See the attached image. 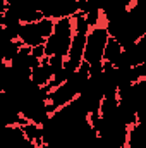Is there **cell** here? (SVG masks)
<instances>
[{
	"label": "cell",
	"mask_w": 146,
	"mask_h": 148,
	"mask_svg": "<svg viewBox=\"0 0 146 148\" xmlns=\"http://www.w3.org/2000/svg\"><path fill=\"white\" fill-rule=\"evenodd\" d=\"M19 40L24 47H38V45H45L46 43V38L41 35L40 28H38V23H28V24H23V29H21V35Z\"/></svg>",
	"instance_id": "5b68a950"
},
{
	"label": "cell",
	"mask_w": 146,
	"mask_h": 148,
	"mask_svg": "<svg viewBox=\"0 0 146 148\" xmlns=\"http://www.w3.org/2000/svg\"><path fill=\"white\" fill-rule=\"evenodd\" d=\"M108 38L110 33L107 24L91 28V31L88 33V38H86V48H84V60L89 66L103 62V52H105Z\"/></svg>",
	"instance_id": "7a4b0ae2"
},
{
	"label": "cell",
	"mask_w": 146,
	"mask_h": 148,
	"mask_svg": "<svg viewBox=\"0 0 146 148\" xmlns=\"http://www.w3.org/2000/svg\"><path fill=\"white\" fill-rule=\"evenodd\" d=\"M141 79H146V62L131 67V81L136 83V81H141Z\"/></svg>",
	"instance_id": "9c48e42d"
},
{
	"label": "cell",
	"mask_w": 146,
	"mask_h": 148,
	"mask_svg": "<svg viewBox=\"0 0 146 148\" xmlns=\"http://www.w3.org/2000/svg\"><path fill=\"white\" fill-rule=\"evenodd\" d=\"M122 53H124V47L119 43V40L110 36L108 41H107V47H105V52H103V62L117 66V62L122 57Z\"/></svg>",
	"instance_id": "52a82bcc"
},
{
	"label": "cell",
	"mask_w": 146,
	"mask_h": 148,
	"mask_svg": "<svg viewBox=\"0 0 146 148\" xmlns=\"http://www.w3.org/2000/svg\"><path fill=\"white\" fill-rule=\"evenodd\" d=\"M53 76H55V73H53V69L50 67V64H48V60L45 57L41 60V64L31 71V81L35 84H38V86H41V88H46L52 83Z\"/></svg>",
	"instance_id": "8992f818"
},
{
	"label": "cell",
	"mask_w": 146,
	"mask_h": 148,
	"mask_svg": "<svg viewBox=\"0 0 146 148\" xmlns=\"http://www.w3.org/2000/svg\"><path fill=\"white\" fill-rule=\"evenodd\" d=\"M0 148H38V145L26 136L23 126H5L0 138Z\"/></svg>",
	"instance_id": "277c9868"
},
{
	"label": "cell",
	"mask_w": 146,
	"mask_h": 148,
	"mask_svg": "<svg viewBox=\"0 0 146 148\" xmlns=\"http://www.w3.org/2000/svg\"><path fill=\"white\" fill-rule=\"evenodd\" d=\"M74 35H76V28H74V19L72 17H62L55 21V29L52 33V36L46 40L45 43V50H46V57L52 55H62L67 59L71 45H72Z\"/></svg>",
	"instance_id": "6da1fadb"
},
{
	"label": "cell",
	"mask_w": 146,
	"mask_h": 148,
	"mask_svg": "<svg viewBox=\"0 0 146 148\" xmlns=\"http://www.w3.org/2000/svg\"><path fill=\"white\" fill-rule=\"evenodd\" d=\"M23 47L24 45L21 43V40H2V62L10 64Z\"/></svg>",
	"instance_id": "ba28073f"
},
{
	"label": "cell",
	"mask_w": 146,
	"mask_h": 148,
	"mask_svg": "<svg viewBox=\"0 0 146 148\" xmlns=\"http://www.w3.org/2000/svg\"><path fill=\"white\" fill-rule=\"evenodd\" d=\"M31 53H33L36 59L43 60V59L46 57V50H45V45H38V47H33V48H31Z\"/></svg>",
	"instance_id": "30bf717a"
},
{
	"label": "cell",
	"mask_w": 146,
	"mask_h": 148,
	"mask_svg": "<svg viewBox=\"0 0 146 148\" xmlns=\"http://www.w3.org/2000/svg\"><path fill=\"white\" fill-rule=\"evenodd\" d=\"M77 97H79L77 91L72 88V84L69 81L64 83V84H60V86H57V88H53V90H50V93H48V103H46L48 112L55 114L59 109H64V107L71 105Z\"/></svg>",
	"instance_id": "3957f363"
}]
</instances>
